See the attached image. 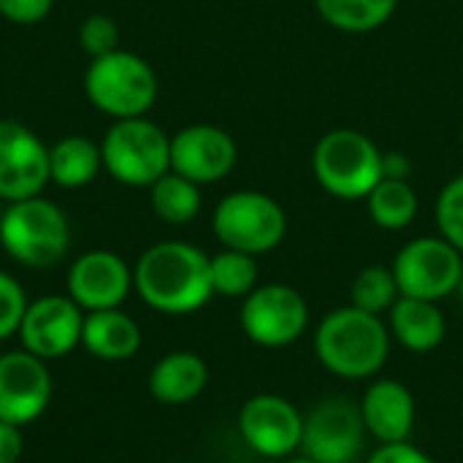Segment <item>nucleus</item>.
<instances>
[{
  "label": "nucleus",
  "instance_id": "1",
  "mask_svg": "<svg viewBox=\"0 0 463 463\" xmlns=\"http://www.w3.org/2000/svg\"><path fill=\"white\" fill-rule=\"evenodd\" d=\"M133 288L163 315H190L212 296V258L187 241L152 244L133 269Z\"/></svg>",
  "mask_w": 463,
  "mask_h": 463
},
{
  "label": "nucleus",
  "instance_id": "2",
  "mask_svg": "<svg viewBox=\"0 0 463 463\" xmlns=\"http://www.w3.org/2000/svg\"><path fill=\"white\" fill-rule=\"evenodd\" d=\"M315 353L331 374L342 380H369L388 361L391 334L380 315L350 304L323 317L315 334Z\"/></svg>",
  "mask_w": 463,
  "mask_h": 463
},
{
  "label": "nucleus",
  "instance_id": "3",
  "mask_svg": "<svg viewBox=\"0 0 463 463\" xmlns=\"http://www.w3.org/2000/svg\"><path fill=\"white\" fill-rule=\"evenodd\" d=\"M0 244L11 260L27 269H49L60 263L71 244L65 212L41 195L14 201L0 217Z\"/></svg>",
  "mask_w": 463,
  "mask_h": 463
},
{
  "label": "nucleus",
  "instance_id": "4",
  "mask_svg": "<svg viewBox=\"0 0 463 463\" xmlns=\"http://www.w3.org/2000/svg\"><path fill=\"white\" fill-rule=\"evenodd\" d=\"M84 92L98 111L114 119H133L155 106L157 76L144 57L117 49L90 62Z\"/></svg>",
  "mask_w": 463,
  "mask_h": 463
},
{
  "label": "nucleus",
  "instance_id": "5",
  "mask_svg": "<svg viewBox=\"0 0 463 463\" xmlns=\"http://www.w3.org/2000/svg\"><path fill=\"white\" fill-rule=\"evenodd\" d=\"M312 171L326 193L342 201L366 198L383 179V152L353 128L326 133L312 152Z\"/></svg>",
  "mask_w": 463,
  "mask_h": 463
},
{
  "label": "nucleus",
  "instance_id": "6",
  "mask_svg": "<svg viewBox=\"0 0 463 463\" xmlns=\"http://www.w3.org/2000/svg\"><path fill=\"white\" fill-rule=\"evenodd\" d=\"M103 168L128 187H152L171 171V138L146 117L117 119L100 144Z\"/></svg>",
  "mask_w": 463,
  "mask_h": 463
},
{
  "label": "nucleus",
  "instance_id": "7",
  "mask_svg": "<svg viewBox=\"0 0 463 463\" xmlns=\"http://www.w3.org/2000/svg\"><path fill=\"white\" fill-rule=\"evenodd\" d=\"M212 228L225 250L263 255L282 244L288 233V217L271 195L239 190L217 203Z\"/></svg>",
  "mask_w": 463,
  "mask_h": 463
},
{
  "label": "nucleus",
  "instance_id": "8",
  "mask_svg": "<svg viewBox=\"0 0 463 463\" xmlns=\"http://www.w3.org/2000/svg\"><path fill=\"white\" fill-rule=\"evenodd\" d=\"M463 271V252L448 239L423 236L404 244L393 260V277L402 296L442 301L458 290Z\"/></svg>",
  "mask_w": 463,
  "mask_h": 463
},
{
  "label": "nucleus",
  "instance_id": "9",
  "mask_svg": "<svg viewBox=\"0 0 463 463\" xmlns=\"http://www.w3.org/2000/svg\"><path fill=\"white\" fill-rule=\"evenodd\" d=\"M309 326V307L304 296L282 282L255 288L241 304V328L250 342L279 350L304 336Z\"/></svg>",
  "mask_w": 463,
  "mask_h": 463
},
{
  "label": "nucleus",
  "instance_id": "10",
  "mask_svg": "<svg viewBox=\"0 0 463 463\" xmlns=\"http://www.w3.org/2000/svg\"><path fill=\"white\" fill-rule=\"evenodd\" d=\"M361 407L347 399H326L304 418L301 453L315 463H355L364 450Z\"/></svg>",
  "mask_w": 463,
  "mask_h": 463
},
{
  "label": "nucleus",
  "instance_id": "11",
  "mask_svg": "<svg viewBox=\"0 0 463 463\" xmlns=\"http://www.w3.org/2000/svg\"><path fill=\"white\" fill-rule=\"evenodd\" d=\"M49 182V146L24 125L0 119V201L41 195Z\"/></svg>",
  "mask_w": 463,
  "mask_h": 463
},
{
  "label": "nucleus",
  "instance_id": "12",
  "mask_svg": "<svg viewBox=\"0 0 463 463\" xmlns=\"http://www.w3.org/2000/svg\"><path fill=\"white\" fill-rule=\"evenodd\" d=\"M239 431L258 456L288 458L301 450L304 415L282 396L258 393L244 402L239 412Z\"/></svg>",
  "mask_w": 463,
  "mask_h": 463
},
{
  "label": "nucleus",
  "instance_id": "13",
  "mask_svg": "<svg viewBox=\"0 0 463 463\" xmlns=\"http://www.w3.org/2000/svg\"><path fill=\"white\" fill-rule=\"evenodd\" d=\"M84 309L71 296H43L27 304L19 336L27 353L52 361L81 345Z\"/></svg>",
  "mask_w": 463,
  "mask_h": 463
},
{
  "label": "nucleus",
  "instance_id": "14",
  "mask_svg": "<svg viewBox=\"0 0 463 463\" xmlns=\"http://www.w3.org/2000/svg\"><path fill=\"white\" fill-rule=\"evenodd\" d=\"M52 402V374L43 358L14 350L0 355V420L27 426Z\"/></svg>",
  "mask_w": 463,
  "mask_h": 463
},
{
  "label": "nucleus",
  "instance_id": "15",
  "mask_svg": "<svg viewBox=\"0 0 463 463\" xmlns=\"http://www.w3.org/2000/svg\"><path fill=\"white\" fill-rule=\"evenodd\" d=\"M133 290V269L109 250L79 255L68 271V296L84 312L119 309Z\"/></svg>",
  "mask_w": 463,
  "mask_h": 463
},
{
  "label": "nucleus",
  "instance_id": "16",
  "mask_svg": "<svg viewBox=\"0 0 463 463\" xmlns=\"http://www.w3.org/2000/svg\"><path fill=\"white\" fill-rule=\"evenodd\" d=\"M236 141L217 125H187L171 138V171L195 184H214L236 165Z\"/></svg>",
  "mask_w": 463,
  "mask_h": 463
},
{
  "label": "nucleus",
  "instance_id": "17",
  "mask_svg": "<svg viewBox=\"0 0 463 463\" xmlns=\"http://www.w3.org/2000/svg\"><path fill=\"white\" fill-rule=\"evenodd\" d=\"M361 418L366 431L383 445L407 442L415 426V399L396 380H374L361 399Z\"/></svg>",
  "mask_w": 463,
  "mask_h": 463
},
{
  "label": "nucleus",
  "instance_id": "18",
  "mask_svg": "<svg viewBox=\"0 0 463 463\" xmlns=\"http://www.w3.org/2000/svg\"><path fill=\"white\" fill-rule=\"evenodd\" d=\"M209 383V369L201 355L190 350H176L163 355L149 374V393L168 407H182L195 402Z\"/></svg>",
  "mask_w": 463,
  "mask_h": 463
},
{
  "label": "nucleus",
  "instance_id": "19",
  "mask_svg": "<svg viewBox=\"0 0 463 463\" xmlns=\"http://www.w3.org/2000/svg\"><path fill=\"white\" fill-rule=\"evenodd\" d=\"M81 345L90 355L100 361H109V364L128 361L141 347V328L122 309L87 312L84 328H81Z\"/></svg>",
  "mask_w": 463,
  "mask_h": 463
},
{
  "label": "nucleus",
  "instance_id": "20",
  "mask_svg": "<svg viewBox=\"0 0 463 463\" xmlns=\"http://www.w3.org/2000/svg\"><path fill=\"white\" fill-rule=\"evenodd\" d=\"M391 331L412 353H431L445 342L448 323L437 301L399 296L391 307Z\"/></svg>",
  "mask_w": 463,
  "mask_h": 463
},
{
  "label": "nucleus",
  "instance_id": "21",
  "mask_svg": "<svg viewBox=\"0 0 463 463\" xmlns=\"http://www.w3.org/2000/svg\"><path fill=\"white\" fill-rule=\"evenodd\" d=\"M103 168L100 146L84 136H65L49 146V182L62 190H79L90 184Z\"/></svg>",
  "mask_w": 463,
  "mask_h": 463
},
{
  "label": "nucleus",
  "instance_id": "22",
  "mask_svg": "<svg viewBox=\"0 0 463 463\" xmlns=\"http://www.w3.org/2000/svg\"><path fill=\"white\" fill-rule=\"evenodd\" d=\"M366 206L372 220L385 231H404L418 217V193L407 179H388L383 176L374 190L366 195Z\"/></svg>",
  "mask_w": 463,
  "mask_h": 463
},
{
  "label": "nucleus",
  "instance_id": "23",
  "mask_svg": "<svg viewBox=\"0 0 463 463\" xmlns=\"http://www.w3.org/2000/svg\"><path fill=\"white\" fill-rule=\"evenodd\" d=\"M201 184L184 179L176 171H168L152 184V212L168 225H187L201 212Z\"/></svg>",
  "mask_w": 463,
  "mask_h": 463
},
{
  "label": "nucleus",
  "instance_id": "24",
  "mask_svg": "<svg viewBox=\"0 0 463 463\" xmlns=\"http://www.w3.org/2000/svg\"><path fill=\"white\" fill-rule=\"evenodd\" d=\"M320 16L342 33H372L383 27L399 0H315Z\"/></svg>",
  "mask_w": 463,
  "mask_h": 463
},
{
  "label": "nucleus",
  "instance_id": "25",
  "mask_svg": "<svg viewBox=\"0 0 463 463\" xmlns=\"http://www.w3.org/2000/svg\"><path fill=\"white\" fill-rule=\"evenodd\" d=\"M212 288L225 298H247L258 288L255 255L239 250H222L212 258Z\"/></svg>",
  "mask_w": 463,
  "mask_h": 463
},
{
  "label": "nucleus",
  "instance_id": "26",
  "mask_svg": "<svg viewBox=\"0 0 463 463\" xmlns=\"http://www.w3.org/2000/svg\"><path fill=\"white\" fill-rule=\"evenodd\" d=\"M399 296L402 293H399L393 269H385V266H366L353 279V288H350V304L369 315H380L391 309Z\"/></svg>",
  "mask_w": 463,
  "mask_h": 463
},
{
  "label": "nucleus",
  "instance_id": "27",
  "mask_svg": "<svg viewBox=\"0 0 463 463\" xmlns=\"http://www.w3.org/2000/svg\"><path fill=\"white\" fill-rule=\"evenodd\" d=\"M437 225L442 239H448L456 250L463 252V174L445 184L437 198Z\"/></svg>",
  "mask_w": 463,
  "mask_h": 463
},
{
  "label": "nucleus",
  "instance_id": "28",
  "mask_svg": "<svg viewBox=\"0 0 463 463\" xmlns=\"http://www.w3.org/2000/svg\"><path fill=\"white\" fill-rule=\"evenodd\" d=\"M79 43L81 49L95 60V57H103L109 52H117L119 49V27L111 16L106 14H92L81 22L79 27Z\"/></svg>",
  "mask_w": 463,
  "mask_h": 463
},
{
  "label": "nucleus",
  "instance_id": "29",
  "mask_svg": "<svg viewBox=\"0 0 463 463\" xmlns=\"http://www.w3.org/2000/svg\"><path fill=\"white\" fill-rule=\"evenodd\" d=\"M27 304L30 301L24 296V288L11 274L0 271V342L19 334Z\"/></svg>",
  "mask_w": 463,
  "mask_h": 463
},
{
  "label": "nucleus",
  "instance_id": "30",
  "mask_svg": "<svg viewBox=\"0 0 463 463\" xmlns=\"http://www.w3.org/2000/svg\"><path fill=\"white\" fill-rule=\"evenodd\" d=\"M54 0H0V16L14 24H38L49 16Z\"/></svg>",
  "mask_w": 463,
  "mask_h": 463
},
{
  "label": "nucleus",
  "instance_id": "31",
  "mask_svg": "<svg viewBox=\"0 0 463 463\" xmlns=\"http://www.w3.org/2000/svg\"><path fill=\"white\" fill-rule=\"evenodd\" d=\"M366 463H437L431 456H426L423 450L407 445V442H396V445H383L377 448V453H372V458Z\"/></svg>",
  "mask_w": 463,
  "mask_h": 463
},
{
  "label": "nucleus",
  "instance_id": "32",
  "mask_svg": "<svg viewBox=\"0 0 463 463\" xmlns=\"http://www.w3.org/2000/svg\"><path fill=\"white\" fill-rule=\"evenodd\" d=\"M22 450H24L22 429L0 420V463H16L22 458Z\"/></svg>",
  "mask_w": 463,
  "mask_h": 463
},
{
  "label": "nucleus",
  "instance_id": "33",
  "mask_svg": "<svg viewBox=\"0 0 463 463\" xmlns=\"http://www.w3.org/2000/svg\"><path fill=\"white\" fill-rule=\"evenodd\" d=\"M412 171L410 160L404 155H383V176L388 179H407Z\"/></svg>",
  "mask_w": 463,
  "mask_h": 463
},
{
  "label": "nucleus",
  "instance_id": "34",
  "mask_svg": "<svg viewBox=\"0 0 463 463\" xmlns=\"http://www.w3.org/2000/svg\"><path fill=\"white\" fill-rule=\"evenodd\" d=\"M285 463H315L312 458H307V456H301V458H290V461H285Z\"/></svg>",
  "mask_w": 463,
  "mask_h": 463
},
{
  "label": "nucleus",
  "instance_id": "35",
  "mask_svg": "<svg viewBox=\"0 0 463 463\" xmlns=\"http://www.w3.org/2000/svg\"><path fill=\"white\" fill-rule=\"evenodd\" d=\"M456 293H461V298H463V271H461V282H458V290Z\"/></svg>",
  "mask_w": 463,
  "mask_h": 463
},
{
  "label": "nucleus",
  "instance_id": "36",
  "mask_svg": "<svg viewBox=\"0 0 463 463\" xmlns=\"http://www.w3.org/2000/svg\"><path fill=\"white\" fill-rule=\"evenodd\" d=\"M461 141H463V128H461Z\"/></svg>",
  "mask_w": 463,
  "mask_h": 463
},
{
  "label": "nucleus",
  "instance_id": "37",
  "mask_svg": "<svg viewBox=\"0 0 463 463\" xmlns=\"http://www.w3.org/2000/svg\"><path fill=\"white\" fill-rule=\"evenodd\" d=\"M0 217H3V209H0Z\"/></svg>",
  "mask_w": 463,
  "mask_h": 463
}]
</instances>
